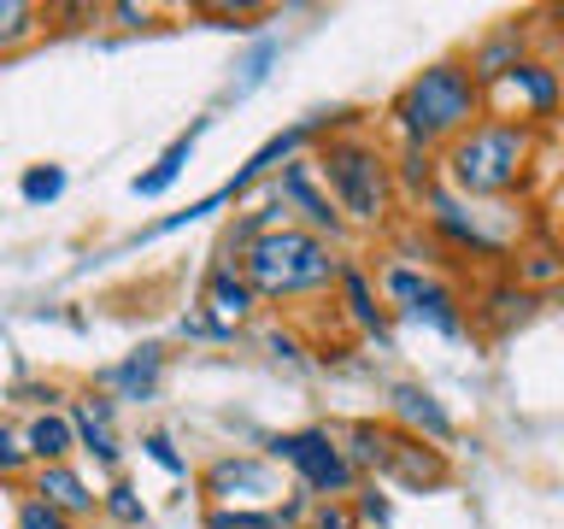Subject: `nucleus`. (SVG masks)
Masks as SVG:
<instances>
[{"instance_id":"f257e3e1","label":"nucleus","mask_w":564,"mask_h":529,"mask_svg":"<svg viewBox=\"0 0 564 529\" xmlns=\"http://www.w3.org/2000/svg\"><path fill=\"white\" fill-rule=\"evenodd\" d=\"M394 118L412 148L430 141H458L465 130H476V71L465 65H430L423 77L405 83V95L394 100Z\"/></svg>"},{"instance_id":"f03ea898","label":"nucleus","mask_w":564,"mask_h":529,"mask_svg":"<svg viewBox=\"0 0 564 529\" xmlns=\"http://www.w3.org/2000/svg\"><path fill=\"white\" fill-rule=\"evenodd\" d=\"M335 277H341V264H335L324 236H312V229H264V236L247 241V282L271 300L312 294Z\"/></svg>"},{"instance_id":"7ed1b4c3","label":"nucleus","mask_w":564,"mask_h":529,"mask_svg":"<svg viewBox=\"0 0 564 529\" xmlns=\"http://www.w3.org/2000/svg\"><path fill=\"white\" fill-rule=\"evenodd\" d=\"M529 165V130L523 123H476L447 148V176L465 194H506L518 188Z\"/></svg>"},{"instance_id":"20e7f679","label":"nucleus","mask_w":564,"mask_h":529,"mask_svg":"<svg viewBox=\"0 0 564 529\" xmlns=\"http://www.w3.org/2000/svg\"><path fill=\"white\" fill-rule=\"evenodd\" d=\"M317 165H324L329 194H335V206H341L347 218H359V224L388 218V159L370 148V141H359V136L329 141Z\"/></svg>"},{"instance_id":"39448f33","label":"nucleus","mask_w":564,"mask_h":529,"mask_svg":"<svg viewBox=\"0 0 564 529\" xmlns=\"http://www.w3.org/2000/svg\"><path fill=\"white\" fill-rule=\"evenodd\" d=\"M271 453L282 465L300 471V483L312 494H347L352 488V453L335 441L329 430H289V435H271Z\"/></svg>"},{"instance_id":"423d86ee","label":"nucleus","mask_w":564,"mask_h":529,"mask_svg":"<svg viewBox=\"0 0 564 529\" xmlns=\"http://www.w3.org/2000/svg\"><path fill=\"white\" fill-rule=\"evenodd\" d=\"M352 465H370L382 476H400V483H441L447 465L423 447L417 435H394V430H377V423H352Z\"/></svg>"},{"instance_id":"0eeeda50","label":"nucleus","mask_w":564,"mask_h":529,"mask_svg":"<svg viewBox=\"0 0 564 529\" xmlns=\"http://www.w3.org/2000/svg\"><path fill=\"white\" fill-rule=\"evenodd\" d=\"M388 294L400 300L405 317H417V324H430L441 335H458V300L441 289V282L417 277L412 264H388Z\"/></svg>"},{"instance_id":"6e6552de","label":"nucleus","mask_w":564,"mask_h":529,"mask_svg":"<svg viewBox=\"0 0 564 529\" xmlns=\"http://www.w3.org/2000/svg\"><path fill=\"white\" fill-rule=\"evenodd\" d=\"M271 206H294L300 218H306L312 236H324V229L335 236V224H341V218H335V206H329V194H317V183H312V165H289V171H282V176H276Z\"/></svg>"},{"instance_id":"1a4fd4ad","label":"nucleus","mask_w":564,"mask_h":529,"mask_svg":"<svg viewBox=\"0 0 564 529\" xmlns=\"http://www.w3.org/2000/svg\"><path fill=\"white\" fill-rule=\"evenodd\" d=\"M253 300H259V289L247 282V271H236V264H218V271L206 277V312L218 317L224 330L241 324V317L253 312Z\"/></svg>"},{"instance_id":"9d476101","label":"nucleus","mask_w":564,"mask_h":529,"mask_svg":"<svg viewBox=\"0 0 564 529\" xmlns=\"http://www.w3.org/2000/svg\"><path fill=\"white\" fill-rule=\"evenodd\" d=\"M394 412H400L405 423H412L417 435H430V441H453V418L435 406V395H430V388H417V382H400V388H394Z\"/></svg>"},{"instance_id":"9b49d317","label":"nucleus","mask_w":564,"mask_h":529,"mask_svg":"<svg viewBox=\"0 0 564 529\" xmlns=\"http://www.w3.org/2000/svg\"><path fill=\"white\" fill-rule=\"evenodd\" d=\"M35 494H42L47 506H59L65 518H83V511H95V494H88L83 476L65 471V465H42V471H35Z\"/></svg>"},{"instance_id":"f8f14e48","label":"nucleus","mask_w":564,"mask_h":529,"mask_svg":"<svg viewBox=\"0 0 564 529\" xmlns=\"http://www.w3.org/2000/svg\"><path fill=\"white\" fill-rule=\"evenodd\" d=\"M70 423H77V441L88 453L100 458V465H118V435H112V406L106 400H83L77 412H70Z\"/></svg>"},{"instance_id":"ddd939ff","label":"nucleus","mask_w":564,"mask_h":529,"mask_svg":"<svg viewBox=\"0 0 564 529\" xmlns=\"http://www.w3.org/2000/svg\"><path fill=\"white\" fill-rule=\"evenodd\" d=\"M159 365H165V353H159V347H141V353H130L118 370H106V388H118L123 400H148L153 382H159Z\"/></svg>"},{"instance_id":"4468645a","label":"nucleus","mask_w":564,"mask_h":529,"mask_svg":"<svg viewBox=\"0 0 564 529\" xmlns=\"http://www.w3.org/2000/svg\"><path fill=\"white\" fill-rule=\"evenodd\" d=\"M206 488H212V494H224V500H236L229 488H247V494H276L271 471H259L253 458H224V465H212V471H206Z\"/></svg>"},{"instance_id":"2eb2a0df","label":"nucleus","mask_w":564,"mask_h":529,"mask_svg":"<svg viewBox=\"0 0 564 529\" xmlns=\"http://www.w3.org/2000/svg\"><path fill=\"white\" fill-rule=\"evenodd\" d=\"M312 130H317V123H294V130H282V136H271V141H264V148H259L253 159H247V171H241V176H236V183H229L224 194H229V201H236V194H241L247 183H253V176H264V171L276 165V159H289V153H294V148H300V141H306Z\"/></svg>"},{"instance_id":"dca6fc26","label":"nucleus","mask_w":564,"mask_h":529,"mask_svg":"<svg viewBox=\"0 0 564 529\" xmlns=\"http://www.w3.org/2000/svg\"><path fill=\"white\" fill-rule=\"evenodd\" d=\"M188 153H194V130H188V136H176V141H171V148H165V153H159V165L135 176V194H141V201H153V194H165V188L176 183V171H183V165H188Z\"/></svg>"},{"instance_id":"f3484780","label":"nucleus","mask_w":564,"mask_h":529,"mask_svg":"<svg viewBox=\"0 0 564 529\" xmlns=\"http://www.w3.org/2000/svg\"><path fill=\"white\" fill-rule=\"evenodd\" d=\"M24 441H30V453L42 458V465H59V458L70 453V441H77V423H65V418H47V412H42V418L30 423V435H24Z\"/></svg>"},{"instance_id":"a211bd4d","label":"nucleus","mask_w":564,"mask_h":529,"mask_svg":"<svg viewBox=\"0 0 564 529\" xmlns=\"http://www.w3.org/2000/svg\"><path fill=\"white\" fill-rule=\"evenodd\" d=\"M506 88H511V95H523L529 100V112H553V100H558V83H553V71H541V65H518V71H511V77H506Z\"/></svg>"},{"instance_id":"6ab92c4d","label":"nucleus","mask_w":564,"mask_h":529,"mask_svg":"<svg viewBox=\"0 0 564 529\" xmlns=\"http://www.w3.org/2000/svg\"><path fill=\"white\" fill-rule=\"evenodd\" d=\"M12 529H77V523H70L59 506H47L42 494H24V500H18V523Z\"/></svg>"},{"instance_id":"aec40b11","label":"nucleus","mask_w":564,"mask_h":529,"mask_svg":"<svg viewBox=\"0 0 564 529\" xmlns=\"http://www.w3.org/2000/svg\"><path fill=\"white\" fill-rule=\"evenodd\" d=\"M18 194H24L30 206L59 201V194H65V171H59V165H35V171H24V183H18Z\"/></svg>"},{"instance_id":"412c9836","label":"nucleus","mask_w":564,"mask_h":529,"mask_svg":"<svg viewBox=\"0 0 564 529\" xmlns=\"http://www.w3.org/2000/svg\"><path fill=\"white\" fill-rule=\"evenodd\" d=\"M206 529H289V518H276V511H253V506H236V511H212Z\"/></svg>"},{"instance_id":"4be33fe9","label":"nucleus","mask_w":564,"mask_h":529,"mask_svg":"<svg viewBox=\"0 0 564 529\" xmlns=\"http://www.w3.org/2000/svg\"><path fill=\"white\" fill-rule=\"evenodd\" d=\"M341 289H347V312L359 317L365 330H382V312L370 306V289H365V277H359V271H341Z\"/></svg>"},{"instance_id":"5701e85b","label":"nucleus","mask_w":564,"mask_h":529,"mask_svg":"<svg viewBox=\"0 0 564 529\" xmlns=\"http://www.w3.org/2000/svg\"><path fill=\"white\" fill-rule=\"evenodd\" d=\"M271 60H276V42H259L253 53H247V60H241V77H236V95L259 88V83H264V71H271Z\"/></svg>"},{"instance_id":"b1692460","label":"nucleus","mask_w":564,"mask_h":529,"mask_svg":"<svg viewBox=\"0 0 564 529\" xmlns=\"http://www.w3.org/2000/svg\"><path fill=\"white\" fill-rule=\"evenodd\" d=\"M106 511H112L118 523H141V518H148V506H141V500H135V488H123V483L106 494Z\"/></svg>"},{"instance_id":"393cba45","label":"nucleus","mask_w":564,"mask_h":529,"mask_svg":"<svg viewBox=\"0 0 564 529\" xmlns=\"http://www.w3.org/2000/svg\"><path fill=\"white\" fill-rule=\"evenodd\" d=\"M141 447H148V458H153V465H165L171 476H183V458H176L171 435H148V441H141Z\"/></svg>"},{"instance_id":"a878e982","label":"nucleus","mask_w":564,"mask_h":529,"mask_svg":"<svg viewBox=\"0 0 564 529\" xmlns=\"http://www.w3.org/2000/svg\"><path fill=\"white\" fill-rule=\"evenodd\" d=\"M0 18H7V42H18V35L30 30V24H24V18H30V7H18V0H7V7H0Z\"/></svg>"},{"instance_id":"bb28decb","label":"nucleus","mask_w":564,"mask_h":529,"mask_svg":"<svg viewBox=\"0 0 564 529\" xmlns=\"http://www.w3.org/2000/svg\"><path fill=\"white\" fill-rule=\"evenodd\" d=\"M0 447H7V471H18V465H24V453H30V441H18V435L7 430V435H0Z\"/></svg>"},{"instance_id":"cd10ccee","label":"nucleus","mask_w":564,"mask_h":529,"mask_svg":"<svg viewBox=\"0 0 564 529\" xmlns=\"http://www.w3.org/2000/svg\"><path fill=\"white\" fill-rule=\"evenodd\" d=\"M312 529H352V511H347V506H329V511H324V518H317Z\"/></svg>"}]
</instances>
